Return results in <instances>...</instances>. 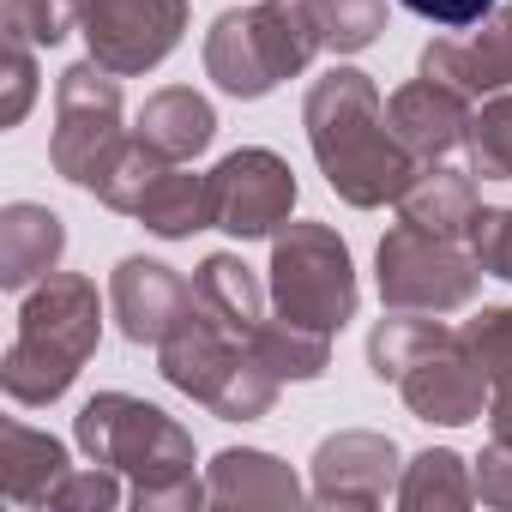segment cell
Wrapping results in <instances>:
<instances>
[{"label":"cell","mask_w":512,"mask_h":512,"mask_svg":"<svg viewBox=\"0 0 512 512\" xmlns=\"http://www.w3.org/2000/svg\"><path fill=\"white\" fill-rule=\"evenodd\" d=\"M302 127H308V151H314L326 187L344 205H356V211L398 205V193L416 175V157L392 133L386 103L362 67L320 73L302 97Z\"/></svg>","instance_id":"6da1fadb"},{"label":"cell","mask_w":512,"mask_h":512,"mask_svg":"<svg viewBox=\"0 0 512 512\" xmlns=\"http://www.w3.org/2000/svg\"><path fill=\"white\" fill-rule=\"evenodd\" d=\"M73 440H79V452L91 464H109V470L127 476V488H133L127 506H139V512H193V506H211L193 434L169 410H157V404H145L133 392H97V398H85L79 416H73Z\"/></svg>","instance_id":"7a4b0ae2"},{"label":"cell","mask_w":512,"mask_h":512,"mask_svg":"<svg viewBox=\"0 0 512 512\" xmlns=\"http://www.w3.org/2000/svg\"><path fill=\"white\" fill-rule=\"evenodd\" d=\"M103 338V302L85 272H49L19 302V332L0 356V386L13 404L43 410L73 392Z\"/></svg>","instance_id":"3957f363"},{"label":"cell","mask_w":512,"mask_h":512,"mask_svg":"<svg viewBox=\"0 0 512 512\" xmlns=\"http://www.w3.org/2000/svg\"><path fill=\"white\" fill-rule=\"evenodd\" d=\"M157 374L181 398L205 404L217 422H260V416H272V404L284 392V380L260 362V350L235 338L229 326H217L199 302L157 344Z\"/></svg>","instance_id":"277c9868"},{"label":"cell","mask_w":512,"mask_h":512,"mask_svg":"<svg viewBox=\"0 0 512 512\" xmlns=\"http://www.w3.org/2000/svg\"><path fill=\"white\" fill-rule=\"evenodd\" d=\"M320 55V37L296 0H247L211 19L205 31V79L223 97L260 103L284 79H302Z\"/></svg>","instance_id":"5b68a950"},{"label":"cell","mask_w":512,"mask_h":512,"mask_svg":"<svg viewBox=\"0 0 512 512\" xmlns=\"http://www.w3.org/2000/svg\"><path fill=\"white\" fill-rule=\"evenodd\" d=\"M266 290L272 308L296 326L314 332H344L362 308V284H356V260H350V241L332 223H284L272 235V266H266Z\"/></svg>","instance_id":"8992f818"},{"label":"cell","mask_w":512,"mask_h":512,"mask_svg":"<svg viewBox=\"0 0 512 512\" xmlns=\"http://www.w3.org/2000/svg\"><path fill=\"white\" fill-rule=\"evenodd\" d=\"M482 266L464 235H434L422 223H392L374 247V284L386 308L404 314H458L482 290Z\"/></svg>","instance_id":"52a82bcc"},{"label":"cell","mask_w":512,"mask_h":512,"mask_svg":"<svg viewBox=\"0 0 512 512\" xmlns=\"http://www.w3.org/2000/svg\"><path fill=\"white\" fill-rule=\"evenodd\" d=\"M121 73L97 67V61H79L55 79V133H49V163L61 181L85 187L109 169V157L127 145V127H121Z\"/></svg>","instance_id":"ba28073f"},{"label":"cell","mask_w":512,"mask_h":512,"mask_svg":"<svg viewBox=\"0 0 512 512\" xmlns=\"http://www.w3.org/2000/svg\"><path fill=\"white\" fill-rule=\"evenodd\" d=\"M205 181H211V229L235 241H272L296 211V169L266 145L229 151Z\"/></svg>","instance_id":"9c48e42d"},{"label":"cell","mask_w":512,"mask_h":512,"mask_svg":"<svg viewBox=\"0 0 512 512\" xmlns=\"http://www.w3.org/2000/svg\"><path fill=\"white\" fill-rule=\"evenodd\" d=\"M181 31H187V0H85L79 19L91 61L121 79L163 67L181 49Z\"/></svg>","instance_id":"30bf717a"},{"label":"cell","mask_w":512,"mask_h":512,"mask_svg":"<svg viewBox=\"0 0 512 512\" xmlns=\"http://www.w3.org/2000/svg\"><path fill=\"white\" fill-rule=\"evenodd\" d=\"M398 476H404V452L392 434L338 428L314 446L308 500L314 506H386L398 500Z\"/></svg>","instance_id":"8fae6325"},{"label":"cell","mask_w":512,"mask_h":512,"mask_svg":"<svg viewBox=\"0 0 512 512\" xmlns=\"http://www.w3.org/2000/svg\"><path fill=\"white\" fill-rule=\"evenodd\" d=\"M398 398L416 422L428 428H464L476 416H488V374L476 368L464 332H440L404 374H398Z\"/></svg>","instance_id":"7c38bea8"},{"label":"cell","mask_w":512,"mask_h":512,"mask_svg":"<svg viewBox=\"0 0 512 512\" xmlns=\"http://www.w3.org/2000/svg\"><path fill=\"white\" fill-rule=\"evenodd\" d=\"M422 73L464 91L470 103L512 91V0H500L488 19L464 25V37H434L422 49Z\"/></svg>","instance_id":"4fadbf2b"},{"label":"cell","mask_w":512,"mask_h":512,"mask_svg":"<svg viewBox=\"0 0 512 512\" xmlns=\"http://www.w3.org/2000/svg\"><path fill=\"white\" fill-rule=\"evenodd\" d=\"M187 308H193V284L175 266H163V260L127 253V260L109 272V314H115L127 344H151L157 350Z\"/></svg>","instance_id":"5bb4252c"},{"label":"cell","mask_w":512,"mask_h":512,"mask_svg":"<svg viewBox=\"0 0 512 512\" xmlns=\"http://www.w3.org/2000/svg\"><path fill=\"white\" fill-rule=\"evenodd\" d=\"M470 97L464 91H452V85H440V79H410V85H398L392 97H386V121H392V133L404 139V151L416 157V163H434V157H452L458 145H464V133H470Z\"/></svg>","instance_id":"9a60e30c"},{"label":"cell","mask_w":512,"mask_h":512,"mask_svg":"<svg viewBox=\"0 0 512 512\" xmlns=\"http://www.w3.org/2000/svg\"><path fill=\"white\" fill-rule=\"evenodd\" d=\"M61 253H67V223L37 205V199H13L0 211V290H37L49 272H61Z\"/></svg>","instance_id":"2e32d148"},{"label":"cell","mask_w":512,"mask_h":512,"mask_svg":"<svg viewBox=\"0 0 512 512\" xmlns=\"http://www.w3.org/2000/svg\"><path fill=\"white\" fill-rule=\"evenodd\" d=\"M205 494L211 506H302L308 488L302 476L266 452V446H229L205 464Z\"/></svg>","instance_id":"e0dca14e"},{"label":"cell","mask_w":512,"mask_h":512,"mask_svg":"<svg viewBox=\"0 0 512 512\" xmlns=\"http://www.w3.org/2000/svg\"><path fill=\"white\" fill-rule=\"evenodd\" d=\"M67 476H73V458L55 434L31 428L19 416L0 422V494L13 506H49Z\"/></svg>","instance_id":"ac0fdd59"},{"label":"cell","mask_w":512,"mask_h":512,"mask_svg":"<svg viewBox=\"0 0 512 512\" xmlns=\"http://www.w3.org/2000/svg\"><path fill=\"white\" fill-rule=\"evenodd\" d=\"M193 302L217 326H229L235 338H253V326L266 320L272 290L253 278V266L241 260V253H205V260L193 266Z\"/></svg>","instance_id":"d6986e66"},{"label":"cell","mask_w":512,"mask_h":512,"mask_svg":"<svg viewBox=\"0 0 512 512\" xmlns=\"http://www.w3.org/2000/svg\"><path fill=\"white\" fill-rule=\"evenodd\" d=\"M133 133H139L145 145H157L169 163H187V157H199V151L217 139V109H211L193 85H163V91L145 97Z\"/></svg>","instance_id":"ffe728a7"},{"label":"cell","mask_w":512,"mask_h":512,"mask_svg":"<svg viewBox=\"0 0 512 512\" xmlns=\"http://www.w3.org/2000/svg\"><path fill=\"white\" fill-rule=\"evenodd\" d=\"M476 169H452L446 157L434 163H416L410 187L398 193V217L404 223H422L434 235H464L470 217H476Z\"/></svg>","instance_id":"44dd1931"},{"label":"cell","mask_w":512,"mask_h":512,"mask_svg":"<svg viewBox=\"0 0 512 512\" xmlns=\"http://www.w3.org/2000/svg\"><path fill=\"white\" fill-rule=\"evenodd\" d=\"M464 344H470L476 368L488 374V434L512 440V302L464 320Z\"/></svg>","instance_id":"7402d4cb"},{"label":"cell","mask_w":512,"mask_h":512,"mask_svg":"<svg viewBox=\"0 0 512 512\" xmlns=\"http://www.w3.org/2000/svg\"><path fill=\"white\" fill-rule=\"evenodd\" d=\"M157 241H187V235H199V229H211V181L205 175H193V169H163L157 181H151V193L139 199V211H133Z\"/></svg>","instance_id":"603a6c76"},{"label":"cell","mask_w":512,"mask_h":512,"mask_svg":"<svg viewBox=\"0 0 512 512\" xmlns=\"http://www.w3.org/2000/svg\"><path fill=\"white\" fill-rule=\"evenodd\" d=\"M476 500V470L452 446H428L404 464L398 476V506L404 512H458Z\"/></svg>","instance_id":"cb8c5ba5"},{"label":"cell","mask_w":512,"mask_h":512,"mask_svg":"<svg viewBox=\"0 0 512 512\" xmlns=\"http://www.w3.org/2000/svg\"><path fill=\"white\" fill-rule=\"evenodd\" d=\"M253 350H260V362L290 386H308V380H320L326 368H332V332H314V326H296V320H260L253 326V338H247Z\"/></svg>","instance_id":"d4e9b609"},{"label":"cell","mask_w":512,"mask_h":512,"mask_svg":"<svg viewBox=\"0 0 512 512\" xmlns=\"http://www.w3.org/2000/svg\"><path fill=\"white\" fill-rule=\"evenodd\" d=\"M296 7L308 13L320 49L332 55H362L386 31V0H296Z\"/></svg>","instance_id":"484cf974"},{"label":"cell","mask_w":512,"mask_h":512,"mask_svg":"<svg viewBox=\"0 0 512 512\" xmlns=\"http://www.w3.org/2000/svg\"><path fill=\"white\" fill-rule=\"evenodd\" d=\"M440 314H404V308H386V320H374L368 332V368L380 386H398V374L440 338Z\"/></svg>","instance_id":"4316f807"},{"label":"cell","mask_w":512,"mask_h":512,"mask_svg":"<svg viewBox=\"0 0 512 512\" xmlns=\"http://www.w3.org/2000/svg\"><path fill=\"white\" fill-rule=\"evenodd\" d=\"M163 169H169V157H163L157 145H145L139 133H127V145H121V151L109 157V169H103V175L91 181V193H97V199H103L109 211L133 217V211H139V199L151 193V181H157Z\"/></svg>","instance_id":"83f0119b"},{"label":"cell","mask_w":512,"mask_h":512,"mask_svg":"<svg viewBox=\"0 0 512 512\" xmlns=\"http://www.w3.org/2000/svg\"><path fill=\"white\" fill-rule=\"evenodd\" d=\"M464 151L482 181H512V91H494L470 109Z\"/></svg>","instance_id":"f1b7e54d"},{"label":"cell","mask_w":512,"mask_h":512,"mask_svg":"<svg viewBox=\"0 0 512 512\" xmlns=\"http://www.w3.org/2000/svg\"><path fill=\"white\" fill-rule=\"evenodd\" d=\"M85 0H0V31H13L37 49H55L79 31Z\"/></svg>","instance_id":"f546056e"},{"label":"cell","mask_w":512,"mask_h":512,"mask_svg":"<svg viewBox=\"0 0 512 512\" xmlns=\"http://www.w3.org/2000/svg\"><path fill=\"white\" fill-rule=\"evenodd\" d=\"M127 500H133V488H127L121 470H109V464H85V470H73V476L55 488L49 506H61V512H115V506H127Z\"/></svg>","instance_id":"4dcf8cb0"},{"label":"cell","mask_w":512,"mask_h":512,"mask_svg":"<svg viewBox=\"0 0 512 512\" xmlns=\"http://www.w3.org/2000/svg\"><path fill=\"white\" fill-rule=\"evenodd\" d=\"M476 266L500 284H512V205H476L470 229H464Z\"/></svg>","instance_id":"1f68e13d"},{"label":"cell","mask_w":512,"mask_h":512,"mask_svg":"<svg viewBox=\"0 0 512 512\" xmlns=\"http://www.w3.org/2000/svg\"><path fill=\"white\" fill-rule=\"evenodd\" d=\"M37 43L0 31V73H7V97H0V127H19L31 115V97H37Z\"/></svg>","instance_id":"d6a6232c"},{"label":"cell","mask_w":512,"mask_h":512,"mask_svg":"<svg viewBox=\"0 0 512 512\" xmlns=\"http://www.w3.org/2000/svg\"><path fill=\"white\" fill-rule=\"evenodd\" d=\"M470 470H476V500L494 512H512V440H488L470 458Z\"/></svg>","instance_id":"836d02e7"},{"label":"cell","mask_w":512,"mask_h":512,"mask_svg":"<svg viewBox=\"0 0 512 512\" xmlns=\"http://www.w3.org/2000/svg\"><path fill=\"white\" fill-rule=\"evenodd\" d=\"M398 7H410L422 25H434V31H464V25H476V19H488L500 0H398Z\"/></svg>","instance_id":"e575fe53"}]
</instances>
